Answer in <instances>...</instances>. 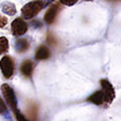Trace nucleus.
Listing matches in <instances>:
<instances>
[{
	"label": "nucleus",
	"instance_id": "nucleus-4",
	"mask_svg": "<svg viewBox=\"0 0 121 121\" xmlns=\"http://www.w3.org/2000/svg\"><path fill=\"white\" fill-rule=\"evenodd\" d=\"M11 30L14 35H23L27 32L28 25L23 18H16L12 22L11 24Z\"/></svg>",
	"mask_w": 121,
	"mask_h": 121
},
{
	"label": "nucleus",
	"instance_id": "nucleus-5",
	"mask_svg": "<svg viewBox=\"0 0 121 121\" xmlns=\"http://www.w3.org/2000/svg\"><path fill=\"white\" fill-rule=\"evenodd\" d=\"M101 86H102V90L104 92V96H105V104L104 105H109L110 103L114 101L115 99V90L110 82L106 79L101 80Z\"/></svg>",
	"mask_w": 121,
	"mask_h": 121
},
{
	"label": "nucleus",
	"instance_id": "nucleus-15",
	"mask_svg": "<svg viewBox=\"0 0 121 121\" xmlns=\"http://www.w3.org/2000/svg\"><path fill=\"white\" fill-rule=\"evenodd\" d=\"M14 114H15V117H16V119H17V121H30L29 119L26 118V117H24L23 115H22L19 112H17V110H16Z\"/></svg>",
	"mask_w": 121,
	"mask_h": 121
},
{
	"label": "nucleus",
	"instance_id": "nucleus-8",
	"mask_svg": "<svg viewBox=\"0 0 121 121\" xmlns=\"http://www.w3.org/2000/svg\"><path fill=\"white\" fill-rule=\"evenodd\" d=\"M27 118L30 121H39L38 119V106L34 103H30L27 107Z\"/></svg>",
	"mask_w": 121,
	"mask_h": 121
},
{
	"label": "nucleus",
	"instance_id": "nucleus-2",
	"mask_svg": "<svg viewBox=\"0 0 121 121\" xmlns=\"http://www.w3.org/2000/svg\"><path fill=\"white\" fill-rule=\"evenodd\" d=\"M1 91H2V94L4 96L7 103L10 105V107L12 108V110L15 112L17 110V100H16V96H15L13 89L8 84H3L1 86Z\"/></svg>",
	"mask_w": 121,
	"mask_h": 121
},
{
	"label": "nucleus",
	"instance_id": "nucleus-13",
	"mask_svg": "<svg viewBox=\"0 0 121 121\" xmlns=\"http://www.w3.org/2000/svg\"><path fill=\"white\" fill-rule=\"evenodd\" d=\"M9 49V41L5 37H0V55L4 54Z\"/></svg>",
	"mask_w": 121,
	"mask_h": 121
},
{
	"label": "nucleus",
	"instance_id": "nucleus-1",
	"mask_svg": "<svg viewBox=\"0 0 121 121\" xmlns=\"http://www.w3.org/2000/svg\"><path fill=\"white\" fill-rule=\"evenodd\" d=\"M46 5V2L44 0H33L30 1L27 4H25L22 9V14L25 18L30 19L34 17L35 15L40 13L43 10V8Z\"/></svg>",
	"mask_w": 121,
	"mask_h": 121
},
{
	"label": "nucleus",
	"instance_id": "nucleus-18",
	"mask_svg": "<svg viewBox=\"0 0 121 121\" xmlns=\"http://www.w3.org/2000/svg\"><path fill=\"white\" fill-rule=\"evenodd\" d=\"M7 24H8V18L5 17V16L0 15V28H3Z\"/></svg>",
	"mask_w": 121,
	"mask_h": 121
},
{
	"label": "nucleus",
	"instance_id": "nucleus-11",
	"mask_svg": "<svg viewBox=\"0 0 121 121\" xmlns=\"http://www.w3.org/2000/svg\"><path fill=\"white\" fill-rule=\"evenodd\" d=\"M1 10L4 14L7 15H15L16 14V7L13 2H10V1H4V2L1 3Z\"/></svg>",
	"mask_w": 121,
	"mask_h": 121
},
{
	"label": "nucleus",
	"instance_id": "nucleus-12",
	"mask_svg": "<svg viewBox=\"0 0 121 121\" xmlns=\"http://www.w3.org/2000/svg\"><path fill=\"white\" fill-rule=\"evenodd\" d=\"M15 48L19 53H24L29 48V42L25 39H19L16 41L15 43Z\"/></svg>",
	"mask_w": 121,
	"mask_h": 121
},
{
	"label": "nucleus",
	"instance_id": "nucleus-17",
	"mask_svg": "<svg viewBox=\"0 0 121 121\" xmlns=\"http://www.w3.org/2000/svg\"><path fill=\"white\" fill-rule=\"evenodd\" d=\"M47 42H48L49 44H54V45L56 44V39H55V37H54V35L50 33V32H48V34H47Z\"/></svg>",
	"mask_w": 121,
	"mask_h": 121
},
{
	"label": "nucleus",
	"instance_id": "nucleus-16",
	"mask_svg": "<svg viewBox=\"0 0 121 121\" xmlns=\"http://www.w3.org/2000/svg\"><path fill=\"white\" fill-rule=\"evenodd\" d=\"M78 0H60V2L64 5H69V7H71V5H74L76 2H77Z\"/></svg>",
	"mask_w": 121,
	"mask_h": 121
},
{
	"label": "nucleus",
	"instance_id": "nucleus-10",
	"mask_svg": "<svg viewBox=\"0 0 121 121\" xmlns=\"http://www.w3.org/2000/svg\"><path fill=\"white\" fill-rule=\"evenodd\" d=\"M21 72L24 76H31L32 72H33V62L30 61V60H26L22 63L21 65Z\"/></svg>",
	"mask_w": 121,
	"mask_h": 121
},
{
	"label": "nucleus",
	"instance_id": "nucleus-3",
	"mask_svg": "<svg viewBox=\"0 0 121 121\" xmlns=\"http://www.w3.org/2000/svg\"><path fill=\"white\" fill-rule=\"evenodd\" d=\"M0 69L5 78H10L14 73V61L10 56H4L0 60Z\"/></svg>",
	"mask_w": 121,
	"mask_h": 121
},
{
	"label": "nucleus",
	"instance_id": "nucleus-9",
	"mask_svg": "<svg viewBox=\"0 0 121 121\" xmlns=\"http://www.w3.org/2000/svg\"><path fill=\"white\" fill-rule=\"evenodd\" d=\"M50 57V50L46 46H40L35 52V59L37 60H46Z\"/></svg>",
	"mask_w": 121,
	"mask_h": 121
},
{
	"label": "nucleus",
	"instance_id": "nucleus-7",
	"mask_svg": "<svg viewBox=\"0 0 121 121\" xmlns=\"http://www.w3.org/2000/svg\"><path fill=\"white\" fill-rule=\"evenodd\" d=\"M88 101L93 103V104H95V105H104V104H105V96H104L103 90L92 93L91 95L88 98Z\"/></svg>",
	"mask_w": 121,
	"mask_h": 121
},
{
	"label": "nucleus",
	"instance_id": "nucleus-14",
	"mask_svg": "<svg viewBox=\"0 0 121 121\" xmlns=\"http://www.w3.org/2000/svg\"><path fill=\"white\" fill-rule=\"evenodd\" d=\"M7 112H8V107L4 104V102L1 100V98H0V115H5Z\"/></svg>",
	"mask_w": 121,
	"mask_h": 121
},
{
	"label": "nucleus",
	"instance_id": "nucleus-6",
	"mask_svg": "<svg viewBox=\"0 0 121 121\" xmlns=\"http://www.w3.org/2000/svg\"><path fill=\"white\" fill-rule=\"evenodd\" d=\"M58 12H59V5L58 4H54L47 10V12L44 15V22L48 25L53 24L56 19V16H57Z\"/></svg>",
	"mask_w": 121,
	"mask_h": 121
}]
</instances>
